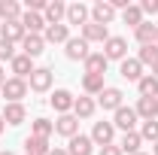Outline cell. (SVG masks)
Wrapping results in <instances>:
<instances>
[{
  "label": "cell",
  "instance_id": "6da1fadb",
  "mask_svg": "<svg viewBox=\"0 0 158 155\" xmlns=\"http://www.w3.org/2000/svg\"><path fill=\"white\" fill-rule=\"evenodd\" d=\"M0 94L6 97V103H21V97L27 94V79H15V76H9L6 82H3Z\"/></svg>",
  "mask_w": 158,
  "mask_h": 155
},
{
  "label": "cell",
  "instance_id": "7a4b0ae2",
  "mask_svg": "<svg viewBox=\"0 0 158 155\" xmlns=\"http://www.w3.org/2000/svg\"><path fill=\"white\" fill-rule=\"evenodd\" d=\"M137 113H134V107H118L116 116H113V125H116V131L122 134H128V131H137Z\"/></svg>",
  "mask_w": 158,
  "mask_h": 155
},
{
  "label": "cell",
  "instance_id": "3957f363",
  "mask_svg": "<svg viewBox=\"0 0 158 155\" xmlns=\"http://www.w3.org/2000/svg\"><path fill=\"white\" fill-rule=\"evenodd\" d=\"M103 58L122 64V61L128 58V40L125 37H110L106 43H103Z\"/></svg>",
  "mask_w": 158,
  "mask_h": 155
},
{
  "label": "cell",
  "instance_id": "277c9868",
  "mask_svg": "<svg viewBox=\"0 0 158 155\" xmlns=\"http://www.w3.org/2000/svg\"><path fill=\"white\" fill-rule=\"evenodd\" d=\"M52 79H55V73H52L49 67H34V73H31V79H27V88L43 94V91L52 88Z\"/></svg>",
  "mask_w": 158,
  "mask_h": 155
},
{
  "label": "cell",
  "instance_id": "5b68a950",
  "mask_svg": "<svg viewBox=\"0 0 158 155\" xmlns=\"http://www.w3.org/2000/svg\"><path fill=\"white\" fill-rule=\"evenodd\" d=\"M122 100H125V91H122V88H116V85H106V88L98 94V107H103V110H113V113H116L118 107H125Z\"/></svg>",
  "mask_w": 158,
  "mask_h": 155
},
{
  "label": "cell",
  "instance_id": "8992f818",
  "mask_svg": "<svg viewBox=\"0 0 158 155\" xmlns=\"http://www.w3.org/2000/svg\"><path fill=\"white\" fill-rule=\"evenodd\" d=\"M116 140V125L113 122H94L91 128V143L94 146H110Z\"/></svg>",
  "mask_w": 158,
  "mask_h": 155
},
{
  "label": "cell",
  "instance_id": "52a82bcc",
  "mask_svg": "<svg viewBox=\"0 0 158 155\" xmlns=\"http://www.w3.org/2000/svg\"><path fill=\"white\" fill-rule=\"evenodd\" d=\"M73 100H76V97L70 94L67 88H55V91H52V97H49V103H52V110H55L58 116L73 113Z\"/></svg>",
  "mask_w": 158,
  "mask_h": 155
},
{
  "label": "cell",
  "instance_id": "ba28073f",
  "mask_svg": "<svg viewBox=\"0 0 158 155\" xmlns=\"http://www.w3.org/2000/svg\"><path fill=\"white\" fill-rule=\"evenodd\" d=\"M55 134H61V137H76L79 134V119L73 116V113H64V116H58L55 119Z\"/></svg>",
  "mask_w": 158,
  "mask_h": 155
},
{
  "label": "cell",
  "instance_id": "9c48e42d",
  "mask_svg": "<svg viewBox=\"0 0 158 155\" xmlns=\"http://www.w3.org/2000/svg\"><path fill=\"white\" fill-rule=\"evenodd\" d=\"M113 19H116V9H113L110 0H98V3L91 6V21H94V24H103V27H106Z\"/></svg>",
  "mask_w": 158,
  "mask_h": 155
},
{
  "label": "cell",
  "instance_id": "30bf717a",
  "mask_svg": "<svg viewBox=\"0 0 158 155\" xmlns=\"http://www.w3.org/2000/svg\"><path fill=\"white\" fill-rule=\"evenodd\" d=\"M98 113V100L94 97H88V94H79L76 100H73V116L82 122V119H91Z\"/></svg>",
  "mask_w": 158,
  "mask_h": 155
},
{
  "label": "cell",
  "instance_id": "8fae6325",
  "mask_svg": "<svg viewBox=\"0 0 158 155\" xmlns=\"http://www.w3.org/2000/svg\"><path fill=\"white\" fill-rule=\"evenodd\" d=\"M64 46H67V49H64V55H67L70 61H85L88 55H91V52H88V43H85L82 37H70Z\"/></svg>",
  "mask_w": 158,
  "mask_h": 155
},
{
  "label": "cell",
  "instance_id": "7c38bea8",
  "mask_svg": "<svg viewBox=\"0 0 158 155\" xmlns=\"http://www.w3.org/2000/svg\"><path fill=\"white\" fill-rule=\"evenodd\" d=\"M134 113H137V119H143V122H155L158 119V97H140L137 107H134Z\"/></svg>",
  "mask_w": 158,
  "mask_h": 155
},
{
  "label": "cell",
  "instance_id": "4fadbf2b",
  "mask_svg": "<svg viewBox=\"0 0 158 155\" xmlns=\"http://www.w3.org/2000/svg\"><path fill=\"white\" fill-rule=\"evenodd\" d=\"M43 19H46V27H49V24H64V19H67V3H61V0H49Z\"/></svg>",
  "mask_w": 158,
  "mask_h": 155
},
{
  "label": "cell",
  "instance_id": "5bb4252c",
  "mask_svg": "<svg viewBox=\"0 0 158 155\" xmlns=\"http://www.w3.org/2000/svg\"><path fill=\"white\" fill-rule=\"evenodd\" d=\"M24 37H27V31L21 27V19L19 21H3V24H0V40H9V43L15 46V43H21Z\"/></svg>",
  "mask_w": 158,
  "mask_h": 155
},
{
  "label": "cell",
  "instance_id": "9a60e30c",
  "mask_svg": "<svg viewBox=\"0 0 158 155\" xmlns=\"http://www.w3.org/2000/svg\"><path fill=\"white\" fill-rule=\"evenodd\" d=\"M94 152V143H91V137L85 134H76L67 140V155H91Z\"/></svg>",
  "mask_w": 158,
  "mask_h": 155
},
{
  "label": "cell",
  "instance_id": "2e32d148",
  "mask_svg": "<svg viewBox=\"0 0 158 155\" xmlns=\"http://www.w3.org/2000/svg\"><path fill=\"white\" fill-rule=\"evenodd\" d=\"M118 76L128 79V82H140V79H143V64H140L137 58H125L118 64Z\"/></svg>",
  "mask_w": 158,
  "mask_h": 155
},
{
  "label": "cell",
  "instance_id": "e0dca14e",
  "mask_svg": "<svg viewBox=\"0 0 158 155\" xmlns=\"http://www.w3.org/2000/svg\"><path fill=\"white\" fill-rule=\"evenodd\" d=\"M88 15H91V6H85V3H70L67 6V24L85 27L88 24Z\"/></svg>",
  "mask_w": 158,
  "mask_h": 155
},
{
  "label": "cell",
  "instance_id": "ac0fdd59",
  "mask_svg": "<svg viewBox=\"0 0 158 155\" xmlns=\"http://www.w3.org/2000/svg\"><path fill=\"white\" fill-rule=\"evenodd\" d=\"M43 49H46V40L40 37V34H27V37L21 40V55H27V58H40Z\"/></svg>",
  "mask_w": 158,
  "mask_h": 155
},
{
  "label": "cell",
  "instance_id": "d6986e66",
  "mask_svg": "<svg viewBox=\"0 0 158 155\" xmlns=\"http://www.w3.org/2000/svg\"><path fill=\"white\" fill-rule=\"evenodd\" d=\"M82 40L91 46V43H106L110 40V27H103V24H94V21H88L85 27H82Z\"/></svg>",
  "mask_w": 158,
  "mask_h": 155
},
{
  "label": "cell",
  "instance_id": "ffe728a7",
  "mask_svg": "<svg viewBox=\"0 0 158 155\" xmlns=\"http://www.w3.org/2000/svg\"><path fill=\"white\" fill-rule=\"evenodd\" d=\"M0 116H3V122H6V125H12V128H15V125H24L27 110H24V103H6Z\"/></svg>",
  "mask_w": 158,
  "mask_h": 155
},
{
  "label": "cell",
  "instance_id": "44dd1931",
  "mask_svg": "<svg viewBox=\"0 0 158 155\" xmlns=\"http://www.w3.org/2000/svg\"><path fill=\"white\" fill-rule=\"evenodd\" d=\"M9 67H12V76L15 79H31V73H34V58L15 55V58L9 61Z\"/></svg>",
  "mask_w": 158,
  "mask_h": 155
},
{
  "label": "cell",
  "instance_id": "7402d4cb",
  "mask_svg": "<svg viewBox=\"0 0 158 155\" xmlns=\"http://www.w3.org/2000/svg\"><path fill=\"white\" fill-rule=\"evenodd\" d=\"M21 27H24L27 34H40V37H43V31H46V19H43L40 12H21Z\"/></svg>",
  "mask_w": 158,
  "mask_h": 155
},
{
  "label": "cell",
  "instance_id": "603a6c76",
  "mask_svg": "<svg viewBox=\"0 0 158 155\" xmlns=\"http://www.w3.org/2000/svg\"><path fill=\"white\" fill-rule=\"evenodd\" d=\"M24 152L27 155H49L52 152V146H49V140L46 137H24Z\"/></svg>",
  "mask_w": 158,
  "mask_h": 155
},
{
  "label": "cell",
  "instance_id": "cb8c5ba5",
  "mask_svg": "<svg viewBox=\"0 0 158 155\" xmlns=\"http://www.w3.org/2000/svg\"><path fill=\"white\" fill-rule=\"evenodd\" d=\"M82 64H85V73L103 76V73H106V64H110V61L103 58V52H91V55H88V58L82 61Z\"/></svg>",
  "mask_w": 158,
  "mask_h": 155
},
{
  "label": "cell",
  "instance_id": "d4e9b609",
  "mask_svg": "<svg viewBox=\"0 0 158 155\" xmlns=\"http://www.w3.org/2000/svg\"><path fill=\"white\" fill-rule=\"evenodd\" d=\"M43 40H46V43H67V40H70V27H67V24H49V27L43 31Z\"/></svg>",
  "mask_w": 158,
  "mask_h": 155
},
{
  "label": "cell",
  "instance_id": "484cf974",
  "mask_svg": "<svg viewBox=\"0 0 158 155\" xmlns=\"http://www.w3.org/2000/svg\"><path fill=\"white\" fill-rule=\"evenodd\" d=\"M140 146H143V137L137 134V131H128V134H122V140H118V149L128 155H137Z\"/></svg>",
  "mask_w": 158,
  "mask_h": 155
},
{
  "label": "cell",
  "instance_id": "4316f807",
  "mask_svg": "<svg viewBox=\"0 0 158 155\" xmlns=\"http://www.w3.org/2000/svg\"><path fill=\"white\" fill-rule=\"evenodd\" d=\"M155 27H158V24L143 21L140 27H134V40H137L140 46H152V43H155Z\"/></svg>",
  "mask_w": 158,
  "mask_h": 155
},
{
  "label": "cell",
  "instance_id": "83f0119b",
  "mask_svg": "<svg viewBox=\"0 0 158 155\" xmlns=\"http://www.w3.org/2000/svg\"><path fill=\"white\" fill-rule=\"evenodd\" d=\"M103 88H106V85H103V76H94V73H85V76H82V91L88 97H98Z\"/></svg>",
  "mask_w": 158,
  "mask_h": 155
},
{
  "label": "cell",
  "instance_id": "f1b7e54d",
  "mask_svg": "<svg viewBox=\"0 0 158 155\" xmlns=\"http://www.w3.org/2000/svg\"><path fill=\"white\" fill-rule=\"evenodd\" d=\"M0 19H3V21H19L21 19L19 0H0Z\"/></svg>",
  "mask_w": 158,
  "mask_h": 155
},
{
  "label": "cell",
  "instance_id": "f546056e",
  "mask_svg": "<svg viewBox=\"0 0 158 155\" xmlns=\"http://www.w3.org/2000/svg\"><path fill=\"white\" fill-rule=\"evenodd\" d=\"M137 91H140V97H158V79L152 73H146L137 82Z\"/></svg>",
  "mask_w": 158,
  "mask_h": 155
},
{
  "label": "cell",
  "instance_id": "4dcf8cb0",
  "mask_svg": "<svg viewBox=\"0 0 158 155\" xmlns=\"http://www.w3.org/2000/svg\"><path fill=\"white\" fill-rule=\"evenodd\" d=\"M31 134L34 137H46L49 140V134H55V122H49V119H34V125H31Z\"/></svg>",
  "mask_w": 158,
  "mask_h": 155
},
{
  "label": "cell",
  "instance_id": "1f68e13d",
  "mask_svg": "<svg viewBox=\"0 0 158 155\" xmlns=\"http://www.w3.org/2000/svg\"><path fill=\"white\" fill-rule=\"evenodd\" d=\"M122 21H125L128 27H140V24H143V9L131 3L128 9H122Z\"/></svg>",
  "mask_w": 158,
  "mask_h": 155
},
{
  "label": "cell",
  "instance_id": "d6a6232c",
  "mask_svg": "<svg viewBox=\"0 0 158 155\" xmlns=\"http://www.w3.org/2000/svg\"><path fill=\"white\" fill-rule=\"evenodd\" d=\"M137 61H140V64H149V67H152V64L158 61V46H155V43H152V46H140Z\"/></svg>",
  "mask_w": 158,
  "mask_h": 155
},
{
  "label": "cell",
  "instance_id": "836d02e7",
  "mask_svg": "<svg viewBox=\"0 0 158 155\" xmlns=\"http://www.w3.org/2000/svg\"><path fill=\"white\" fill-rule=\"evenodd\" d=\"M137 134L143 137V140H149V143H155V140H158V122H143Z\"/></svg>",
  "mask_w": 158,
  "mask_h": 155
},
{
  "label": "cell",
  "instance_id": "e575fe53",
  "mask_svg": "<svg viewBox=\"0 0 158 155\" xmlns=\"http://www.w3.org/2000/svg\"><path fill=\"white\" fill-rule=\"evenodd\" d=\"M15 58V46L9 40H0V61H12Z\"/></svg>",
  "mask_w": 158,
  "mask_h": 155
},
{
  "label": "cell",
  "instance_id": "d590c367",
  "mask_svg": "<svg viewBox=\"0 0 158 155\" xmlns=\"http://www.w3.org/2000/svg\"><path fill=\"white\" fill-rule=\"evenodd\" d=\"M140 9H143V15H155L158 12V0H143Z\"/></svg>",
  "mask_w": 158,
  "mask_h": 155
},
{
  "label": "cell",
  "instance_id": "8d00e7d4",
  "mask_svg": "<svg viewBox=\"0 0 158 155\" xmlns=\"http://www.w3.org/2000/svg\"><path fill=\"white\" fill-rule=\"evenodd\" d=\"M100 155H125L118 149V143H110V146H100Z\"/></svg>",
  "mask_w": 158,
  "mask_h": 155
},
{
  "label": "cell",
  "instance_id": "74e56055",
  "mask_svg": "<svg viewBox=\"0 0 158 155\" xmlns=\"http://www.w3.org/2000/svg\"><path fill=\"white\" fill-rule=\"evenodd\" d=\"M3 82H6V70H3V64H0V88H3Z\"/></svg>",
  "mask_w": 158,
  "mask_h": 155
},
{
  "label": "cell",
  "instance_id": "f35d334b",
  "mask_svg": "<svg viewBox=\"0 0 158 155\" xmlns=\"http://www.w3.org/2000/svg\"><path fill=\"white\" fill-rule=\"evenodd\" d=\"M49 155H67V149H52Z\"/></svg>",
  "mask_w": 158,
  "mask_h": 155
},
{
  "label": "cell",
  "instance_id": "ab89813d",
  "mask_svg": "<svg viewBox=\"0 0 158 155\" xmlns=\"http://www.w3.org/2000/svg\"><path fill=\"white\" fill-rule=\"evenodd\" d=\"M152 76L158 79V61H155V64H152Z\"/></svg>",
  "mask_w": 158,
  "mask_h": 155
},
{
  "label": "cell",
  "instance_id": "60d3db41",
  "mask_svg": "<svg viewBox=\"0 0 158 155\" xmlns=\"http://www.w3.org/2000/svg\"><path fill=\"white\" fill-rule=\"evenodd\" d=\"M152 155H158V140H155V143H152Z\"/></svg>",
  "mask_w": 158,
  "mask_h": 155
},
{
  "label": "cell",
  "instance_id": "b9f144b4",
  "mask_svg": "<svg viewBox=\"0 0 158 155\" xmlns=\"http://www.w3.org/2000/svg\"><path fill=\"white\" fill-rule=\"evenodd\" d=\"M3 128H6V122H3V116H0V134H3Z\"/></svg>",
  "mask_w": 158,
  "mask_h": 155
},
{
  "label": "cell",
  "instance_id": "7bdbcfd3",
  "mask_svg": "<svg viewBox=\"0 0 158 155\" xmlns=\"http://www.w3.org/2000/svg\"><path fill=\"white\" fill-rule=\"evenodd\" d=\"M155 46H158V27H155Z\"/></svg>",
  "mask_w": 158,
  "mask_h": 155
},
{
  "label": "cell",
  "instance_id": "ee69618b",
  "mask_svg": "<svg viewBox=\"0 0 158 155\" xmlns=\"http://www.w3.org/2000/svg\"><path fill=\"white\" fill-rule=\"evenodd\" d=\"M0 155H12V152H9V149H6V152H0Z\"/></svg>",
  "mask_w": 158,
  "mask_h": 155
},
{
  "label": "cell",
  "instance_id": "f6af8a7d",
  "mask_svg": "<svg viewBox=\"0 0 158 155\" xmlns=\"http://www.w3.org/2000/svg\"><path fill=\"white\" fill-rule=\"evenodd\" d=\"M137 155H149V152H137Z\"/></svg>",
  "mask_w": 158,
  "mask_h": 155
}]
</instances>
